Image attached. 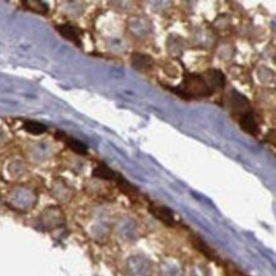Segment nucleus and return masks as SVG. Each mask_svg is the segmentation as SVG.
<instances>
[{
	"label": "nucleus",
	"instance_id": "obj_1",
	"mask_svg": "<svg viewBox=\"0 0 276 276\" xmlns=\"http://www.w3.org/2000/svg\"><path fill=\"white\" fill-rule=\"evenodd\" d=\"M171 90L179 97L189 100V98H206L212 95L211 88L206 83L202 74L189 73L183 77L181 84L172 87Z\"/></svg>",
	"mask_w": 276,
	"mask_h": 276
},
{
	"label": "nucleus",
	"instance_id": "obj_2",
	"mask_svg": "<svg viewBox=\"0 0 276 276\" xmlns=\"http://www.w3.org/2000/svg\"><path fill=\"white\" fill-rule=\"evenodd\" d=\"M202 77L205 78V80H206V83L209 84V87L211 88L212 92H217V90L225 87V77L220 70L210 69L207 70V72H205L204 74H202Z\"/></svg>",
	"mask_w": 276,
	"mask_h": 276
},
{
	"label": "nucleus",
	"instance_id": "obj_3",
	"mask_svg": "<svg viewBox=\"0 0 276 276\" xmlns=\"http://www.w3.org/2000/svg\"><path fill=\"white\" fill-rule=\"evenodd\" d=\"M56 29L64 39L69 40L70 42L78 46H82V31L79 28L70 26V24H60V26H56Z\"/></svg>",
	"mask_w": 276,
	"mask_h": 276
},
{
	"label": "nucleus",
	"instance_id": "obj_4",
	"mask_svg": "<svg viewBox=\"0 0 276 276\" xmlns=\"http://www.w3.org/2000/svg\"><path fill=\"white\" fill-rule=\"evenodd\" d=\"M239 125L240 128H242V130L244 131V133L250 134V135L256 136L258 134L257 121H256L255 115H253L252 111L239 116Z\"/></svg>",
	"mask_w": 276,
	"mask_h": 276
},
{
	"label": "nucleus",
	"instance_id": "obj_5",
	"mask_svg": "<svg viewBox=\"0 0 276 276\" xmlns=\"http://www.w3.org/2000/svg\"><path fill=\"white\" fill-rule=\"evenodd\" d=\"M131 64L135 68L136 70H149L153 67L154 62L149 55H143V54H134L131 57Z\"/></svg>",
	"mask_w": 276,
	"mask_h": 276
},
{
	"label": "nucleus",
	"instance_id": "obj_6",
	"mask_svg": "<svg viewBox=\"0 0 276 276\" xmlns=\"http://www.w3.org/2000/svg\"><path fill=\"white\" fill-rule=\"evenodd\" d=\"M60 136H62V139H60V140H65L67 145L69 146V148L72 149L74 153L80 154V156H85V154L88 153L87 145H85V144H83L82 141L77 140V139H74V138L65 136L63 133H57V138H60Z\"/></svg>",
	"mask_w": 276,
	"mask_h": 276
},
{
	"label": "nucleus",
	"instance_id": "obj_7",
	"mask_svg": "<svg viewBox=\"0 0 276 276\" xmlns=\"http://www.w3.org/2000/svg\"><path fill=\"white\" fill-rule=\"evenodd\" d=\"M118 173L113 172L107 164L100 163V166H97L93 171V176L97 177V178L101 179H107V181H111V179H116Z\"/></svg>",
	"mask_w": 276,
	"mask_h": 276
},
{
	"label": "nucleus",
	"instance_id": "obj_8",
	"mask_svg": "<svg viewBox=\"0 0 276 276\" xmlns=\"http://www.w3.org/2000/svg\"><path fill=\"white\" fill-rule=\"evenodd\" d=\"M150 211L156 215L158 219H161L162 222H164L166 224L172 225L173 224L174 219H173V214L171 212V210L167 209V207L163 206H153L150 209Z\"/></svg>",
	"mask_w": 276,
	"mask_h": 276
},
{
	"label": "nucleus",
	"instance_id": "obj_9",
	"mask_svg": "<svg viewBox=\"0 0 276 276\" xmlns=\"http://www.w3.org/2000/svg\"><path fill=\"white\" fill-rule=\"evenodd\" d=\"M23 6L24 8L29 9V11L35 12V13L37 14H46L47 12H49V8H47V4L42 3V2H40V0H28V2H23Z\"/></svg>",
	"mask_w": 276,
	"mask_h": 276
},
{
	"label": "nucleus",
	"instance_id": "obj_10",
	"mask_svg": "<svg viewBox=\"0 0 276 276\" xmlns=\"http://www.w3.org/2000/svg\"><path fill=\"white\" fill-rule=\"evenodd\" d=\"M23 129L29 134H34V135H41V134L46 133V126L42 125V124L36 122V121H26L23 125Z\"/></svg>",
	"mask_w": 276,
	"mask_h": 276
}]
</instances>
